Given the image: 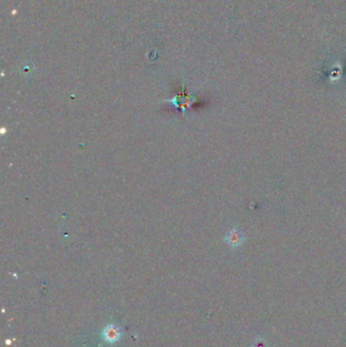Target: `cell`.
<instances>
[{
	"label": "cell",
	"instance_id": "3",
	"mask_svg": "<svg viewBox=\"0 0 346 347\" xmlns=\"http://www.w3.org/2000/svg\"><path fill=\"white\" fill-rule=\"evenodd\" d=\"M226 241L227 243L231 246V247H239L241 246L244 241H245V238H244V235L243 233L238 231V230H231L229 231V233L227 234V237H226Z\"/></svg>",
	"mask_w": 346,
	"mask_h": 347
},
{
	"label": "cell",
	"instance_id": "2",
	"mask_svg": "<svg viewBox=\"0 0 346 347\" xmlns=\"http://www.w3.org/2000/svg\"><path fill=\"white\" fill-rule=\"evenodd\" d=\"M102 336H103V339L108 342V343H111V344H113L115 342H117L120 337H121V331L120 329L115 326L114 324H110V325H107L105 327V329L103 330L102 332Z\"/></svg>",
	"mask_w": 346,
	"mask_h": 347
},
{
	"label": "cell",
	"instance_id": "1",
	"mask_svg": "<svg viewBox=\"0 0 346 347\" xmlns=\"http://www.w3.org/2000/svg\"><path fill=\"white\" fill-rule=\"evenodd\" d=\"M164 102H169L172 103L173 105H175L177 108L181 109L183 115L185 113V110L191 106L192 103L195 102V98L194 96H192L191 94H187L184 92L177 94L175 98H173L172 100H165Z\"/></svg>",
	"mask_w": 346,
	"mask_h": 347
}]
</instances>
